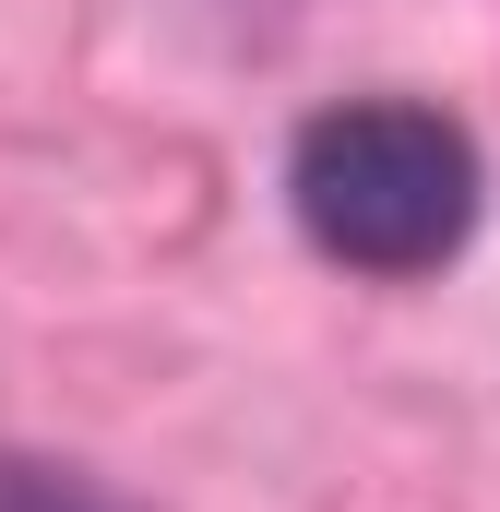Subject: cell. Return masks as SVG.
Masks as SVG:
<instances>
[{
	"mask_svg": "<svg viewBox=\"0 0 500 512\" xmlns=\"http://www.w3.org/2000/svg\"><path fill=\"white\" fill-rule=\"evenodd\" d=\"M286 203H298L310 251L346 262V274H441L477 239V143L441 108L346 96L298 131Z\"/></svg>",
	"mask_w": 500,
	"mask_h": 512,
	"instance_id": "1",
	"label": "cell"
},
{
	"mask_svg": "<svg viewBox=\"0 0 500 512\" xmlns=\"http://www.w3.org/2000/svg\"><path fill=\"white\" fill-rule=\"evenodd\" d=\"M0 512H120L108 489H84L72 465H36V453H0Z\"/></svg>",
	"mask_w": 500,
	"mask_h": 512,
	"instance_id": "2",
	"label": "cell"
}]
</instances>
